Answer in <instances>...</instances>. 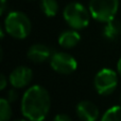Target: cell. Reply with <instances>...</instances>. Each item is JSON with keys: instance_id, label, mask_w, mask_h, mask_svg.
Returning a JSON list of instances; mask_svg holds the SVG:
<instances>
[{"instance_id": "ffe728a7", "label": "cell", "mask_w": 121, "mask_h": 121, "mask_svg": "<svg viewBox=\"0 0 121 121\" xmlns=\"http://www.w3.org/2000/svg\"><path fill=\"white\" fill-rule=\"evenodd\" d=\"M13 121H29V120H26V119H16V120H13Z\"/></svg>"}, {"instance_id": "9c48e42d", "label": "cell", "mask_w": 121, "mask_h": 121, "mask_svg": "<svg viewBox=\"0 0 121 121\" xmlns=\"http://www.w3.org/2000/svg\"><path fill=\"white\" fill-rule=\"evenodd\" d=\"M52 56L51 49L47 45L42 44V43H36L33 44L27 53V57L30 61L34 63H43V62L49 60Z\"/></svg>"}, {"instance_id": "277c9868", "label": "cell", "mask_w": 121, "mask_h": 121, "mask_svg": "<svg viewBox=\"0 0 121 121\" xmlns=\"http://www.w3.org/2000/svg\"><path fill=\"white\" fill-rule=\"evenodd\" d=\"M88 9L92 18L106 24L115 19L119 9V0H90Z\"/></svg>"}, {"instance_id": "ba28073f", "label": "cell", "mask_w": 121, "mask_h": 121, "mask_svg": "<svg viewBox=\"0 0 121 121\" xmlns=\"http://www.w3.org/2000/svg\"><path fill=\"white\" fill-rule=\"evenodd\" d=\"M75 111L81 121H97L100 116L98 106L94 102L88 100L81 101L77 105Z\"/></svg>"}, {"instance_id": "8992f818", "label": "cell", "mask_w": 121, "mask_h": 121, "mask_svg": "<svg viewBox=\"0 0 121 121\" xmlns=\"http://www.w3.org/2000/svg\"><path fill=\"white\" fill-rule=\"evenodd\" d=\"M50 66L59 74L69 75L78 69V61L70 54L57 51L51 56Z\"/></svg>"}, {"instance_id": "8fae6325", "label": "cell", "mask_w": 121, "mask_h": 121, "mask_svg": "<svg viewBox=\"0 0 121 121\" xmlns=\"http://www.w3.org/2000/svg\"><path fill=\"white\" fill-rule=\"evenodd\" d=\"M103 36L109 41H114L120 36L121 34V21L117 19H113V20L108 21L105 24L104 28H103Z\"/></svg>"}, {"instance_id": "5b68a950", "label": "cell", "mask_w": 121, "mask_h": 121, "mask_svg": "<svg viewBox=\"0 0 121 121\" xmlns=\"http://www.w3.org/2000/svg\"><path fill=\"white\" fill-rule=\"evenodd\" d=\"M94 86L100 96H109L118 86V72L108 68L101 69L94 78Z\"/></svg>"}, {"instance_id": "d6986e66", "label": "cell", "mask_w": 121, "mask_h": 121, "mask_svg": "<svg viewBox=\"0 0 121 121\" xmlns=\"http://www.w3.org/2000/svg\"><path fill=\"white\" fill-rule=\"evenodd\" d=\"M117 72H118V74H119V76L121 77V57L117 62Z\"/></svg>"}, {"instance_id": "52a82bcc", "label": "cell", "mask_w": 121, "mask_h": 121, "mask_svg": "<svg viewBox=\"0 0 121 121\" xmlns=\"http://www.w3.org/2000/svg\"><path fill=\"white\" fill-rule=\"evenodd\" d=\"M32 78H33V71L28 66H20L15 68L11 72L9 76V81L12 85V87L16 89H21L29 85Z\"/></svg>"}, {"instance_id": "30bf717a", "label": "cell", "mask_w": 121, "mask_h": 121, "mask_svg": "<svg viewBox=\"0 0 121 121\" xmlns=\"http://www.w3.org/2000/svg\"><path fill=\"white\" fill-rule=\"evenodd\" d=\"M59 44L64 48H73L81 41V35L75 29L65 30L59 35Z\"/></svg>"}, {"instance_id": "7a4b0ae2", "label": "cell", "mask_w": 121, "mask_h": 121, "mask_svg": "<svg viewBox=\"0 0 121 121\" xmlns=\"http://www.w3.org/2000/svg\"><path fill=\"white\" fill-rule=\"evenodd\" d=\"M5 32L17 40L26 39L32 30V23L27 14L20 11H12L8 13L3 25Z\"/></svg>"}, {"instance_id": "7c38bea8", "label": "cell", "mask_w": 121, "mask_h": 121, "mask_svg": "<svg viewBox=\"0 0 121 121\" xmlns=\"http://www.w3.org/2000/svg\"><path fill=\"white\" fill-rule=\"evenodd\" d=\"M40 10L47 17H54L59 13V3L56 0H40Z\"/></svg>"}, {"instance_id": "6da1fadb", "label": "cell", "mask_w": 121, "mask_h": 121, "mask_svg": "<svg viewBox=\"0 0 121 121\" xmlns=\"http://www.w3.org/2000/svg\"><path fill=\"white\" fill-rule=\"evenodd\" d=\"M20 108L22 116L29 121H44L51 108L48 90L40 85L29 87L22 96Z\"/></svg>"}, {"instance_id": "4fadbf2b", "label": "cell", "mask_w": 121, "mask_h": 121, "mask_svg": "<svg viewBox=\"0 0 121 121\" xmlns=\"http://www.w3.org/2000/svg\"><path fill=\"white\" fill-rule=\"evenodd\" d=\"M101 121H121V106L115 105L103 114Z\"/></svg>"}, {"instance_id": "2e32d148", "label": "cell", "mask_w": 121, "mask_h": 121, "mask_svg": "<svg viewBox=\"0 0 121 121\" xmlns=\"http://www.w3.org/2000/svg\"><path fill=\"white\" fill-rule=\"evenodd\" d=\"M53 121H73V120L66 114H59V115H56L53 118Z\"/></svg>"}, {"instance_id": "e0dca14e", "label": "cell", "mask_w": 121, "mask_h": 121, "mask_svg": "<svg viewBox=\"0 0 121 121\" xmlns=\"http://www.w3.org/2000/svg\"><path fill=\"white\" fill-rule=\"evenodd\" d=\"M8 85V78L4 74L0 75V90H4Z\"/></svg>"}, {"instance_id": "9a60e30c", "label": "cell", "mask_w": 121, "mask_h": 121, "mask_svg": "<svg viewBox=\"0 0 121 121\" xmlns=\"http://www.w3.org/2000/svg\"><path fill=\"white\" fill-rule=\"evenodd\" d=\"M18 99V92L16 91V88L13 87L12 89H10L8 92H6V100L10 103H13Z\"/></svg>"}, {"instance_id": "ac0fdd59", "label": "cell", "mask_w": 121, "mask_h": 121, "mask_svg": "<svg viewBox=\"0 0 121 121\" xmlns=\"http://www.w3.org/2000/svg\"><path fill=\"white\" fill-rule=\"evenodd\" d=\"M9 9L8 0H1V8H0V15H3L5 11Z\"/></svg>"}, {"instance_id": "3957f363", "label": "cell", "mask_w": 121, "mask_h": 121, "mask_svg": "<svg viewBox=\"0 0 121 121\" xmlns=\"http://www.w3.org/2000/svg\"><path fill=\"white\" fill-rule=\"evenodd\" d=\"M63 17L72 29L81 30L89 25L91 14L89 9L84 6L83 4L79 2H71L64 8Z\"/></svg>"}, {"instance_id": "5bb4252c", "label": "cell", "mask_w": 121, "mask_h": 121, "mask_svg": "<svg viewBox=\"0 0 121 121\" xmlns=\"http://www.w3.org/2000/svg\"><path fill=\"white\" fill-rule=\"evenodd\" d=\"M12 117V107L6 99H0V121H10Z\"/></svg>"}]
</instances>
